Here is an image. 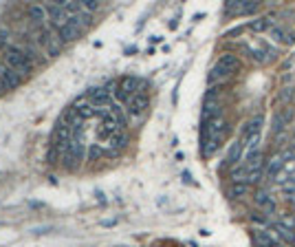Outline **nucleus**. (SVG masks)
Instances as JSON below:
<instances>
[{"label": "nucleus", "instance_id": "obj_1", "mask_svg": "<svg viewBox=\"0 0 295 247\" xmlns=\"http://www.w3.org/2000/svg\"><path fill=\"white\" fill-rule=\"evenodd\" d=\"M238 58H236L234 53H223L218 60H216V64L212 66V71H209V75H207V84L209 88H214V84H220V82H225L227 78H231L236 69H238Z\"/></svg>", "mask_w": 295, "mask_h": 247}, {"label": "nucleus", "instance_id": "obj_2", "mask_svg": "<svg viewBox=\"0 0 295 247\" xmlns=\"http://www.w3.org/2000/svg\"><path fill=\"white\" fill-rule=\"evenodd\" d=\"M33 40L40 44V49H42L49 58H55L57 53H60L62 44H64V40L60 38V31H57L55 27H51V25H42V27L38 29V33H35Z\"/></svg>", "mask_w": 295, "mask_h": 247}, {"label": "nucleus", "instance_id": "obj_3", "mask_svg": "<svg viewBox=\"0 0 295 247\" xmlns=\"http://www.w3.org/2000/svg\"><path fill=\"white\" fill-rule=\"evenodd\" d=\"M5 64L9 66V69L16 71L20 78H25V75H29V73L33 71L31 58L22 51V47H16V44H9V47L5 49Z\"/></svg>", "mask_w": 295, "mask_h": 247}, {"label": "nucleus", "instance_id": "obj_4", "mask_svg": "<svg viewBox=\"0 0 295 247\" xmlns=\"http://www.w3.org/2000/svg\"><path fill=\"white\" fill-rule=\"evenodd\" d=\"M247 51V55L254 60V62L258 64H269L273 62L276 55H278V49L273 47V44H269L267 40H254V42H247L245 47H242Z\"/></svg>", "mask_w": 295, "mask_h": 247}, {"label": "nucleus", "instance_id": "obj_5", "mask_svg": "<svg viewBox=\"0 0 295 247\" xmlns=\"http://www.w3.org/2000/svg\"><path fill=\"white\" fill-rule=\"evenodd\" d=\"M86 146H84V141L82 139H73L69 148H66V153L62 155V161H64V168L66 170H75L79 168V161L84 159V155H86Z\"/></svg>", "mask_w": 295, "mask_h": 247}, {"label": "nucleus", "instance_id": "obj_6", "mask_svg": "<svg viewBox=\"0 0 295 247\" xmlns=\"http://www.w3.org/2000/svg\"><path fill=\"white\" fill-rule=\"evenodd\" d=\"M148 106H150V97H148V93H137V95L130 97L126 115L132 119V122H141L143 115L148 113Z\"/></svg>", "mask_w": 295, "mask_h": 247}, {"label": "nucleus", "instance_id": "obj_7", "mask_svg": "<svg viewBox=\"0 0 295 247\" xmlns=\"http://www.w3.org/2000/svg\"><path fill=\"white\" fill-rule=\"evenodd\" d=\"M86 102L91 104L95 110H99V108H110V106H113L115 97H113V93H108L104 86H99V88H91V91L86 93Z\"/></svg>", "mask_w": 295, "mask_h": 247}, {"label": "nucleus", "instance_id": "obj_8", "mask_svg": "<svg viewBox=\"0 0 295 247\" xmlns=\"http://www.w3.org/2000/svg\"><path fill=\"white\" fill-rule=\"evenodd\" d=\"M258 9H260L258 0H229V3H225V11L236 13V16H249V13H256Z\"/></svg>", "mask_w": 295, "mask_h": 247}, {"label": "nucleus", "instance_id": "obj_9", "mask_svg": "<svg viewBox=\"0 0 295 247\" xmlns=\"http://www.w3.org/2000/svg\"><path fill=\"white\" fill-rule=\"evenodd\" d=\"M20 82H22V78L18 75L16 71L9 69L5 62H0V93H3V91H11V88L20 86Z\"/></svg>", "mask_w": 295, "mask_h": 247}, {"label": "nucleus", "instance_id": "obj_10", "mask_svg": "<svg viewBox=\"0 0 295 247\" xmlns=\"http://www.w3.org/2000/svg\"><path fill=\"white\" fill-rule=\"evenodd\" d=\"M269 35H271V40H273L276 44H293L295 42V31H291L289 27H282V25H276L273 29L269 31Z\"/></svg>", "mask_w": 295, "mask_h": 247}, {"label": "nucleus", "instance_id": "obj_11", "mask_svg": "<svg viewBox=\"0 0 295 247\" xmlns=\"http://www.w3.org/2000/svg\"><path fill=\"white\" fill-rule=\"evenodd\" d=\"M256 243H258V247H282L284 245L271 230H258L256 232Z\"/></svg>", "mask_w": 295, "mask_h": 247}, {"label": "nucleus", "instance_id": "obj_12", "mask_svg": "<svg viewBox=\"0 0 295 247\" xmlns=\"http://www.w3.org/2000/svg\"><path fill=\"white\" fill-rule=\"evenodd\" d=\"M242 155H247V148H245V139H236L234 144L229 146V153H227V163L229 166H236L240 159H242Z\"/></svg>", "mask_w": 295, "mask_h": 247}, {"label": "nucleus", "instance_id": "obj_13", "mask_svg": "<svg viewBox=\"0 0 295 247\" xmlns=\"http://www.w3.org/2000/svg\"><path fill=\"white\" fill-rule=\"evenodd\" d=\"M284 166H286V161H284V157H282V153H278V155H273L269 159V163H267V168H264V177H269V179H273L276 175H280V172L284 170Z\"/></svg>", "mask_w": 295, "mask_h": 247}, {"label": "nucleus", "instance_id": "obj_14", "mask_svg": "<svg viewBox=\"0 0 295 247\" xmlns=\"http://www.w3.org/2000/svg\"><path fill=\"white\" fill-rule=\"evenodd\" d=\"M276 18L273 16H262V18H256V20H251L249 22V29H251V31H256V33H262V31H271V29H273L276 25Z\"/></svg>", "mask_w": 295, "mask_h": 247}, {"label": "nucleus", "instance_id": "obj_15", "mask_svg": "<svg viewBox=\"0 0 295 247\" xmlns=\"http://www.w3.org/2000/svg\"><path fill=\"white\" fill-rule=\"evenodd\" d=\"M126 146H128V132L126 130H119L106 141V148H110V150H115V153H121Z\"/></svg>", "mask_w": 295, "mask_h": 247}, {"label": "nucleus", "instance_id": "obj_16", "mask_svg": "<svg viewBox=\"0 0 295 247\" xmlns=\"http://www.w3.org/2000/svg\"><path fill=\"white\" fill-rule=\"evenodd\" d=\"M57 31H60V38H62L64 42H71V40H77V38H79V33H82V29H79V27H77L73 20H69V22H66V25H64L62 29H57Z\"/></svg>", "mask_w": 295, "mask_h": 247}, {"label": "nucleus", "instance_id": "obj_17", "mask_svg": "<svg viewBox=\"0 0 295 247\" xmlns=\"http://www.w3.org/2000/svg\"><path fill=\"white\" fill-rule=\"evenodd\" d=\"M256 203H258V207L267 210V212H276V197H271L269 192H258Z\"/></svg>", "mask_w": 295, "mask_h": 247}, {"label": "nucleus", "instance_id": "obj_18", "mask_svg": "<svg viewBox=\"0 0 295 247\" xmlns=\"http://www.w3.org/2000/svg\"><path fill=\"white\" fill-rule=\"evenodd\" d=\"M29 16H31V20L35 22V25H47V16H49V11H47V7H42V5H33V7H29Z\"/></svg>", "mask_w": 295, "mask_h": 247}, {"label": "nucleus", "instance_id": "obj_19", "mask_svg": "<svg viewBox=\"0 0 295 247\" xmlns=\"http://www.w3.org/2000/svg\"><path fill=\"white\" fill-rule=\"evenodd\" d=\"M247 175H249L247 163H242V166H236V168L231 170V181H234V183H247Z\"/></svg>", "mask_w": 295, "mask_h": 247}, {"label": "nucleus", "instance_id": "obj_20", "mask_svg": "<svg viewBox=\"0 0 295 247\" xmlns=\"http://www.w3.org/2000/svg\"><path fill=\"white\" fill-rule=\"evenodd\" d=\"M247 192H249V183H231L229 197H231V199H242Z\"/></svg>", "mask_w": 295, "mask_h": 247}, {"label": "nucleus", "instance_id": "obj_21", "mask_svg": "<svg viewBox=\"0 0 295 247\" xmlns=\"http://www.w3.org/2000/svg\"><path fill=\"white\" fill-rule=\"evenodd\" d=\"M99 157H104V146L93 144L91 148H88V159H91V161H97Z\"/></svg>", "mask_w": 295, "mask_h": 247}, {"label": "nucleus", "instance_id": "obj_22", "mask_svg": "<svg viewBox=\"0 0 295 247\" xmlns=\"http://www.w3.org/2000/svg\"><path fill=\"white\" fill-rule=\"evenodd\" d=\"M278 223L280 225H284L286 230H291V232H295V216H289V214H282L278 219Z\"/></svg>", "mask_w": 295, "mask_h": 247}, {"label": "nucleus", "instance_id": "obj_23", "mask_svg": "<svg viewBox=\"0 0 295 247\" xmlns=\"http://www.w3.org/2000/svg\"><path fill=\"white\" fill-rule=\"evenodd\" d=\"M79 5H82V11H84V13H93V11L99 9V3H97V0H84V3H79Z\"/></svg>", "mask_w": 295, "mask_h": 247}, {"label": "nucleus", "instance_id": "obj_24", "mask_svg": "<svg viewBox=\"0 0 295 247\" xmlns=\"http://www.w3.org/2000/svg\"><path fill=\"white\" fill-rule=\"evenodd\" d=\"M282 197H284V201H289V203H295V185H284Z\"/></svg>", "mask_w": 295, "mask_h": 247}, {"label": "nucleus", "instance_id": "obj_25", "mask_svg": "<svg viewBox=\"0 0 295 247\" xmlns=\"http://www.w3.org/2000/svg\"><path fill=\"white\" fill-rule=\"evenodd\" d=\"M251 221H254V223H260L262 227H267V219H264V216H260V214H254Z\"/></svg>", "mask_w": 295, "mask_h": 247}, {"label": "nucleus", "instance_id": "obj_26", "mask_svg": "<svg viewBox=\"0 0 295 247\" xmlns=\"http://www.w3.org/2000/svg\"><path fill=\"white\" fill-rule=\"evenodd\" d=\"M291 148H293V150H295V137H293V141H291Z\"/></svg>", "mask_w": 295, "mask_h": 247}]
</instances>
